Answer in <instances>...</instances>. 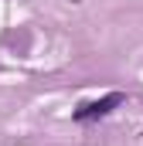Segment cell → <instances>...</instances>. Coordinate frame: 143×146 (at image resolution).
I'll return each mask as SVG.
<instances>
[{"mask_svg": "<svg viewBox=\"0 0 143 146\" xmlns=\"http://www.w3.org/2000/svg\"><path fill=\"white\" fill-rule=\"evenodd\" d=\"M123 102H126V95H123V92H109V95H102L99 102H85V106H78V109H75V122L102 119V115H109V112L116 109V106H123Z\"/></svg>", "mask_w": 143, "mask_h": 146, "instance_id": "6da1fadb", "label": "cell"}]
</instances>
